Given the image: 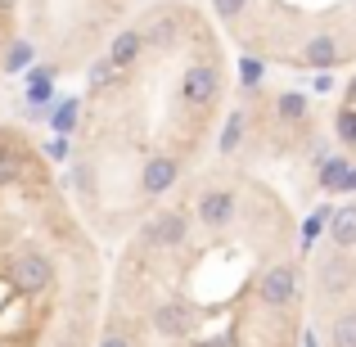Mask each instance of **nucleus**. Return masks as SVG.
<instances>
[{
  "mask_svg": "<svg viewBox=\"0 0 356 347\" xmlns=\"http://www.w3.org/2000/svg\"><path fill=\"white\" fill-rule=\"evenodd\" d=\"M95 347H302L284 208L243 181L158 203L122 257Z\"/></svg>",
  "mask_w": 356,
  "mask_h": 347,
  "instance_id": "1",
  "label": "nucleus"
},
{
  "mask_svg": "<svg viewBox=\"0 0 356 347\" xmlns=\"http://www.w3.org/2000/svg\"><path fill=\"white\" fill-rule=\"evenodd\" d=\"M99 280L32 140L0 131V347H95Z\"/></svg>",
  "mask_w": 356,
  "mask_h": 347,
  "instance_id": "2",
  "label": "nucleus"
},
{
  "mask_svg": "<svg viewBox=\"0 0 356 347\" xmlns=\"http://www.w3.org/2000/svg\"><path fill=\"white\" fill-rule=\"evenodd\" d=\"M312 302L321 347H356V199L330 212L312 271Z\"/></svg>",
  "mask_w": 356,
  "mask_h": 347,
  "instance_id": "3",
  "label": "nucleus"
},
{
  "mask_svg": "<svg viewBox=\"0 0 356 347\" xmlns=\"http://www.w3.org/2000/svg\"><path fill=\"white\" fill-rule=\"evenodd\" d=\"M212 5H217V18H226L230 27H239L248 14V0H212Z\"/></svg>",
  "mask_w": 356,
  "mask_h": 347,
  "instance_id": "4",
  "label": "nucleus"
}]
</instances>
